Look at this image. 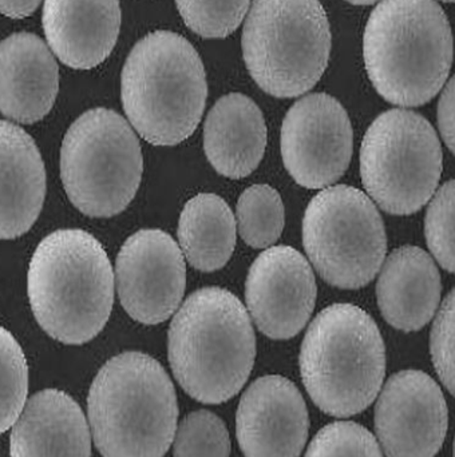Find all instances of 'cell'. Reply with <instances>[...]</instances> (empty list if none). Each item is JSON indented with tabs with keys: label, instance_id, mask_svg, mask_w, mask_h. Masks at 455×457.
Here are the masks:
<instances>
[{
	"label": "cell",
	"instance_id": "obj_10",
	"mask_svg": "<svg viewBox=\"0 0 455 457\" xmlns=\"http://www.w3.org/2000/svg\"><path fill=\"white\" fill-rule=\"evenodd\" d=\"M307 255L324 281L359 289L381 270L386 230L373 201L347 185L325 187L312 198L303 219Z\"/></svg>",
	"mask_w": 455,
	"mask_h": 457
},
{
	"label": "cell",
	"instance_id": "obj_17",
	"mask_svg": "<svg viewBox=\"0 0 455 457\" xmlns=\"http://www.w3.org/2000/svg\"><path fill=\"white\" fill-rule=\"evenodd\" d=\"M43 31L48 47L72 69L88 70L106 61L121 29L118 0H45Z\"/></svg>",
	"mask_w": 455,
	"mask_h": 457
},
{
	"label": "cell",
	"instance_id": "obj_34",
	"mask_svg": "<svg viewBox=\"0 0 455 457\" xmlns=\"http://www.w3.org/2000/svg\"><path fill=\"white\" fill-rule=\"evenodd\" d=\"M453 453H454V457H455V439H454V451H453Z\"/></svg>",
	"mask_w": 455,
	"mask_h": 457
},
{
	"label": "cell",
	"instance_id": "obj_7",
	"mask_svg": "<svg viewBox=\"0 0 455 457\" xmlns=\"http://www.w3.org/2000/svg\"><path fill=\"white\" fill-rule=\"evenodd\" d=\"M331 31L319 0H253L242 31L248 71L269 96L295 98L327 69Z\"/></svg>",
	"mask_w": 455,
	"mask_h": 457
},
{
	"label": "cell",
	"instance_id": "obj_8",
	"mask_svg": "<svg viewBox=\"0 0 455 457\" xmlns=\"http://www.w3.org/2000/svg\"><path fill=\"white\" fill-rule=\"evenodd\" d=\"M144 170L131 125L113 110H88L67 130L61 179L72 205L94 219L117 216L133 201Z\"/></svg>",
	"mask_w": 455,
	"mask_h": 457
},
{
	"label": "cell",
	"instance_id": "obj_12",
	"mask_svg": "<svg viewBox=\"0 0 455 457\" xmlns=\"http://www.w3.org/2000/svg\"><path fill=\"white\" fill-rule=\"evenodd\" d=\"M115 284L131 319L145 325L161 324L184 297L187 268L181 247L160 228L137 231L118 253Z\"/></svg>",
	"mask_w": 455,
	"mask_h": 457
},
{
	"label": "cell",
	"instance_id": "obj_19",
	"mask_svg": "<svg viewBox=\"0 0 455 457\" xmlns=\"http://www.w3.org/2000/svg\"><path fill=\"white\" fill-rule=\"evenodd\" d=\"M440 271L421 247L395 249L382 265L376 298L384 320L403 332L422 329L440 306Z\"/></svg>",
	"mask_w": 455,
	"mask_h": 457
},
{
	"label": "cell",
	"instance_id": "obj_3",
	"mask_svg": "<svg viewBox=\"0 0 455 457\" xmlns=\"http://www.w3.org/2000/svg\"><path fill=\"white\" fill-rule=\"evenodd\" d=\"M169 362L193 399L220 404L247 383L256 356L252 322L241 301L222 287L190 295L169 329Z\"/></svg>",
	"mask_w": 455,
	"mask_h": 457
},
{
	"label": "cell",
	"instance_id": "obj_32",
	"mask_svg": "<svg viewBox=\"0 0 455 457\" xmlns=\"http://www.w3.org/2000/svg\"><path fill=\"white\" fill-rule=\"evenodd\" d=\"M347 2L352 3L355 5H368L378 2V0H347Z\"/></svg>",
	"mask_w": 455,
	"mask_h": 457
},
{
	"label": "cell",
	"instance_id": "obj_23",
	"mask_svg": "<svg viewBox=\"0 0 455 457\" xmlns=\"http://www.w3.org/2000/svg\"><path fill=\"white\" fill-rule=\"evenodd\" d=\"M237 225L245 244L255 249L272 246L284 228L282 197L268 185L248 187L237 203Z\"/></svg>",
	"mask_w": 455,
	"mask_h": 457
},
{
	"label": "cell",
	"instance_id": "obj_18",
	"mask_svg": "<svg viewBox=\"0 0 455 457\" xmlns=\"http://www.w3.org/2000/svg\"><path fill=\"white\" fill-rule=\"evenodd\" d=\"M10 455L90 457V429L78 403L58 389L35 394L13 426Z\"/></svg>",
	"mask_w": 455,
	"mask_h": 457
},
{
	"label": "cell",
	"instance_id": "obj_6",
	"mask_svg": "<svg viewBox=\"0 0 455 457\" xmlns=\"http://www.w3.org/2000/svg\"><path fill=\"white\" fill-rule=\"evenodd\" d=\"M386 372L383 338L370 314L352 303L320 312L301 344L300 373L319 410L336 418L365 411Z\"/></svg>",
	"mask_w": 455,
	"mask_h": 457
},
{
	"label": "cell",
	"instance_id": "obj_11",
	"mask_svg": "<svg viewBox=\"0 0 455 457\" xmlns=\"http://www.w3.org/2000/svg\"><path fill=\"white\" fill-rule=\"evenodd\" d=\"M351 122L344 107L328 94L299 99L282 126V162L296 184L325 189L349 168L352 157Z\"/></svg>",
	"mask_w": 455,
	"mask_h": 457
},
{
	"label": "cell",
	"instance_id": "obj_29",
	"mask_svg": "<svg viewBox=\"0 0 455 457\" xmlns=\"http://www.w3.org/2000/svg\"><path fill=\"white\" fill-rule=\"evenodd\" d=\"M430 352L441 381L455 396V287L443 300L435 317Z\"/></svg>",
	"mask_w": 455,
	"mask_h": 457
},
{
	"label": "cell",
	"instance_id": "obj_26",
	"mask_svg": "<svg viewBox=\"0 0 455 457\" xmlns=\"http://www.w3.org/2000/svg\"><path fill=\"white\" fill-rule=\"evenodd\" d=\"M180 15L196 34L223 39L244 21L250 0H176Z\"/></svg>",
	"mask_w": 455,
	"mask_h": 457
},
{
	"label": "cell",
	"instance_id": "obj_14",
	"mask_svg": "<svg viewBox=\"0 0 455 457\" xmlns=\"http://www.w3.org/2000/svg\"><path fill=\"white\" fill-rule=\"evenodd\" d=\"M308 261L291 246L264 250L248 271L245 301L261 333L274 340L295 337L308 322L316 301Z\"/></svg>",
	"mask_w": 455,
	"mask_h": 457
},
{
	"label": "cell",
	"instance_id": "obj_9",
	"mask_svg": "<svg viewBox=\"0 0 455 457\" xmlns=\"http://www.w3.org/2000/svg\"><path fill=\"white\" fill-rule=\"evenodd\" d=\"M442 174V149L422 115L394 109L379 115L360 147V176L379 208L409 216L434 195Z\"/></svg>",
	"mask_w": 455,
	"mask_h": 457
},
{
	"label": "cell",
	"instance_id": "obj_31",
	"mask_svg": "<svg viewBox=\"0 0 455 457\" xmlns=\"http://www.w3.org/2000/svg\"><path fill=\"white\" fill-rule=\"evenodd\" d=\"M42 0H0V13L11 19H23L32 15Z\"/></svg>",
	"mask_w": 455,
	"mask_h": 457
},
{
	"label": "cell",
	"instance_id": "obj_1",
	"mask_svg": "<svg viewBox=\"0 0 455 457\" xmlns=\"http://www.w3.org/2000/svg\"><path fill=\"white\" fill-rule=\"evenodd\" d=\"M114 271L101 242L82 228H59L29 261L27 293L38 324L67 345L99 335L114 303Z\"/></svg>",
	"mask_w": 455,
	"mask_h": 457
},
{
	"label": "cell",
	"instance_id": "obj_21",
	"mask_svg": "<svg viewBox=\"0 0 455 457\" xmlns=\"http://www.w3.org/2000/svg\"><path fill=\"white\" fill-rule=\"evenodd\" d=\"M265 146V120L252 99L228 94L212 107L204 125V150L217 173L232 179L249 176Z\"/></svg>",
	"mask_w": 455,
	"mask_h": 457
},
{
	"label": "cell",
	"instance_id": "obj_20",
	"mask_svg": "<svg viewBox=\"0 0 455 457\" xmlns=\"http://www.w3.org/2000/svg\"><path fill=\"white\" fill-rule=\"evenodd\" d=\"M46 169L34 139L0 120V239L23 236L42 212Z\"/></svg>",
	"mask_w": 455,
	"mask_h": 457
},
{
	"label": "cell",
	"instance_id": "obj_30",
	"mask_svg": "<svg viewBox=\"0 0 455 457\" xmlns=\"http://www.w3.org/2000/svg\"><path fill=\"white\" fill-rule=\"evenodd\" d=\"M438 128L443 141L455 155V75L441 94L438 104Z\"/></svg>",
	"mask_w": 455,
	"mask_h": 457
},
{
	"label": "cell",
	"instance_id": "obj_5",
	"mask_svg": "<svg viewBox=\"0 0 455 457\" xmlns=\"http://www.w3.org/2000/svg\"><path fill=\"white\" fill-rule=\"evenodd\" d=\"M208 85L198 51L181 35L156 31L134 46L121 77L123 110L137 133L156 146L195 133Z\"/></svg>",
	"mask_w": 455,
	"mask_h": 457
},
{
	"label": "cell",
	"instance_id": "obj_2",
	"mask_svg": "<svg viewBox=\"0 0 455 457\" xmlns=\"http://www.w3.org/2000/svg\"><path fill=\"white\" fill-rule=\"evenodd\" d=\"M368 78L387 102L417 107L432 101L453 63V35L435 0H382L363 37Z\"/></svg>",
	"mask_w": 455,
	"mask_h": 457
},
{
	"label": "cell",
	"instance_id": "obj_27",
	"mask_svg": "<svg viewBox=\"0 0 455 457\" xmlns=\"http://www.w3.org/2000/svg\"><path fill=\"white\" fill-rule=\"evenodd\" d=\"M425 236L438 263L455 274V179L433 195L425 219Z\"/></svg>",
	"mask_w": 455,
	"mask_h": 457
},
{
	"label": "cell",
	"instance_id": "obj_24",
	"mask_svg": "<svg viewBox=\"0 0 455 457\" xmlns=\"http://www.w3.org/2000/svg\"><path fill=\"white\" fill-rule=\"evenodd\" d=\"M29 367L21 345L0 327V435L18 420L27 403Z\"/></svg>",
	"mask_w": 455,
	"mask_h": 457
},
{
	"label": "cell",
	"instance_id": "obj_28",
	"mask_svg": "<svg viewBox=\"0 0 455 457\" xmlns=\"http://www.w3.org/2000/svg\"><path fill=\"white\" fill-rule=\"evenodd\" d=\"M306 457H383L368 429L352 421H338L317 432Z\"/></svg>",
	"mask_w": 455,
	"mask_h": 457
},
{
	"label": "cell",
	"instance_id": "obj_16",
	"mask_svg": "<svg viewBox=\"0 0 455 457\" xmlns=\"http://www.w3.org/2000/svg\"><path fill=\"white\" fill-rule=\"evenodd\" d=\"M59 90V69L48 46L38 35L16 32L0 42V112L31 125L53 109Z\"/></svg>",
	"mask_w": 455,
	"mask_h": 457
},
{
	"label": "cell",
	"instance_id": "obj_13",
	"mask_svg": "<svg viewBox=\"0 0 455 457\" xmlns=\"http://www.w3.org/2000/svg\"><path fill=\"white\" fill-rule=\"evenodd\" d=\"M449 412L440 386L421 370L392 376L375 407V432L387 457H434Z\"/></svg>",
	"mask_w": 455,
	"mask_h": 457
},
{
	"label": "cell",
	"instance_id": "obj_25",
	"mask_svg": "<svg viewBox=\"0 0 455 457\" xmlns=\"http://www.w3.org/2000/svg\"><path fill=\"white\" fill-rule=\"evenodd\" d=\"M231 440L222 419L209 411L190 413L177 427L174 457H229Z\"/></svg>",
	"mask_w": 455,
	"mask_h": 457
},
{
	"label": "cell",
	"instance_id": "obj_4",
	"mask_svg": "<svg viewBox=\"0 0 455 457\" xmlns=\"http://www.w3.org/2000/svg\"><path fill=\"white\" fill-rule=\"evenodd\" d=\"M88 412L104 457H164L177 431L173 383L157 360L141 352L118 354L101 368Z\"/></svg>",
	"mask_w": 455,
	"mask_h": 457
},
{
	"label": "cell",
	"instance_id": "obj_33",
	"mask_svg": "<svg viewBox=\"0 0 455 457\" xmlns=\"http://www.w3.org/2000/svg\"><path fill=\"white\" fill-rule=\"evenodd\" d=\"M442 2H451V3H454L455 0H442Z\"/></svg>",
	"mask_w": 455,
	"mask_h": 457
},
{
	"label": "cell",
	"instance_id": "obj_15",
	"mask_svg": "<svg viewBox=\"0 0 455 457\" xmlns=\"http://www.w3.org/2000/svg\"><path fill=\"white\" fill-rule=\"evenodd\" d=\"M308 427L300 391L282 376L258 378L240 400L236 435L245 457H299Z\"/></svg>",
	"mask_w": 455,
	"mask_h": 457
},
{
	"label": "cell",
	"instance_id": "obj_22",
	"mask_svg": "<svg viewBox=\"0 0 455 457\" xmlns=\"http://www.w3.org/2000/svg\"><path fill=\"white\" fill-rule=\"evenodd\" d=\"M236 219L222 197L201 193L188 201L179 222V241L188 262L200 271L227 265L236 245Z\"/></svg>",
	"mask_w": 455,
	"mask_h": 457
}]
</instances>
